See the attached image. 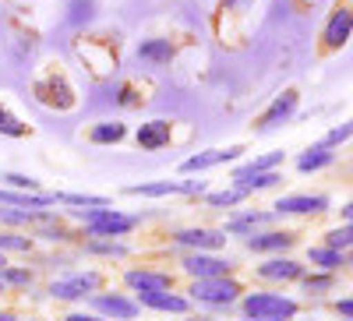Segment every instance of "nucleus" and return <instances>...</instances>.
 I'll list each match as a JSON object with an SVG mask.
<instances>
[{
  "instance_id": "1",
  "label": "nucleus",
  "mask_w": 353,
  "mask_h": 321,
  "mask_svg": "<svg viewBox=\"0 0 353 321\" xmlns=\"http://www.w3.org/2000/svg\"><path fill=\"white\" fill-rule=\"evenodd\" d=\"M28 96H32L43 110H50V113H71L81 103L78 85L71 81V74H68V68L61 61H46L32 74V81H28Z\"/></svg>"
},
{
  "instance_id": "2",
  "label": "nucleus",
  "mask_w": 353,
  "mask_h": 321,
  "mask_svg": "<svg viewBox=\"0 0 353 321\" xmlns=\"http://www.w3.org/2000/svg\"><path fill=\"white\" fill-rule=\"evenodd\" d=\"M71 219L81 222V237H110V240H124L141 226V216H128L113 205L103 209H71Z\"/></svg>"
},
{
  "instance_id": "3",
  "label": "nucleus",
  "mask_w": 353,
  "mask_h": 321,
  "mask_svg": "<svg viewBox=\"0 0 353 321\" xmlns=\"http://www.w3.org/2000/svg\"><path fill=\"white\" fill-rule=\"evenodd\" d=\"M244 321H293L301 314V300L286 293H269V289H254V293H241L237 300Z\"/></svg>"
},
{
  "instance_id": "4",
  "label": "nucleus",
  "mask_w": 353,
  "mask_h": 321,
  "mask_svg": "<svg viewBox=\"0 0 353 321\" xmlns=\"http://www.w3.org/2000/svg\"><path fill=\"white\" fill-rule=\"evenodd\" d=\"M74 53L81 56L85 71L92 74L96 81L113 78L117 68H121V50H117V39H110V36H78L74 39Z\"/></svg>"
},
{
  "instance_id": "5",
  "label": "nucleus",
  "mask_w": 353,
  "mask_h": 321,
  "mask_svg": "<svg viewBox=\"0 0 353 321\" xmlns=\"http://www.w3.org/2000/svg\"><path fill=\"white\" fill-rule=\"evenodd\" d=\"M244 293V286L233 279V276H209V279H191L188 286V300L201 304V307H212V311H230L237 307Z\"/></svg>"
},
{
  "instance_id": "6",
  "label": "nucleus",
  "mask_w": 353,
  "mask_h": 321,
  "mask_svg": "<svg viewBox=\"0 0 353 321\" xmlns=\"http://www.w3.org/2000/svg\"><path fill=\"white\" fill-rule=\"evenodd\" d=\"M96 289H103V272L96 269H78L64 279H53L46 286L50 300H61V304H78V300H88L96 293Z\"/></svg>"
},
{
  "instance_id": "7",
  "label": "nucleus",
  "mask_w": 353,
  "mask_h": 321,
  "mask_svg": "<svg viewBox=\"0 0 353 321\" xmlns=\"http://www.w3.org/2000/svg\"><path fill=\"white\" fill-rule=\"evenodd\" d=\"M350 32H353V11H350V0H336L325 25H321V43H318V53L329 56V53H339L346 43H350Z\"/></svg>"
},
{
  "instance_id": "8",
  "label": "nucleus",
  "mask_w": 353,
  "mask_h": 321,
  "mask_svg": "<svg viewBox=\"0 0 353 321\" xmlns=\"http://www.w3.org/2000/svg\"><path fill=\"white\" fill-rule=\"evenodd\" d=\"M244 244H248L251 254H290L301 244V233L286 229V226H261V229L248 233Z\"/></svg>"
},
{
  "instance_id": "9",
  "label": "nucleus",
  "mask_w": 353,
  "mask_h": 321,
  "mask_svg": "<svg viewBox=\"0 0 353 321\" xmlns=\"http://www.w3.org/2000/svg\"><path fill=\"white\" fill-rule=\"evenodd\" d=\"M297 106H301V92L290 85V89H283L279 96H272V103L254 116L251 127H254L258 134H261V131H276V127H283L286 121H293V116H297Z\"/></svg>"
},
{
  "instance_id": "10",
  "label": "nucleus",
  "mask_w": 353,
  "mask_h": 321,
  "mask_svg": "<svg viewBox=\"0 0 353 321\" xmlns=\"http://www.w3.org/2000/svg\"><path fill=\"white\" fill-rule=\"evenodd\" d=\"M96 314H103L106 321H138L141 318V307L131 293H113V289H96L92 297H88Z\"/></svg>"
},
{
  "instance_id": "11",
  "label": "nucleus",
  "mask_w": 353,
  "mask_h": 321,
  "mask_svg": "<svg viewBox=\"0 0 353 321\" xmlns=\"http://www.w3.org/2000/svg\"><path fill=\"white\" fill-rule=\"evenodd\" d=\"M181 272L191 279H209V276H233V261L219 258L216 251H188L181 258Z\"/></svg>"
},
{
  "instance_id": "12",
  "label": "nucleus",
  "mask_w": 353,
  "mask_h": 321,
  "mask_svg": "<svg viewBox=\"0 0 353 321\" xmlns=\"http://www.w3.org/2000/svg\"><path fill=\"white\" fill-rule=\"evenodd\" d=\"M304 272H307V265H301V261L290 258V254H272V258H265L261 265H254V276L261 282H276V286L297 282Z\"/></svg>"
},
{
  "instance_id": "13",
  "label": "nucleus",
  "mask_w": 353,
  "mask_h": 321,
  "mask_svg": "<svg viewBox=\"0 0 353 321\" xmlns=\"http://www.w3.org/2000/svg\"><path fill=\"white\" fill-rule=\"evenodd\" d=\"M248 149L244 145H226V149H205V152H194L181 163V173L184 177H194V173H205V169H216V166H230L237 163Z\"/></svg>"
},
{
  "instance_id": "14",
  "label": "nucleus",
  "mask_w": 353,
  "mask_h": 321,
  "mask_svg": "<svg viewBox=\"0 0 353 321\" xmlns=\"http://www.w3.org/2000/svg\"><path fill=\"white\" fill-rule=\"evenodd\" d=\"M329 209V194H283L276 198L272 216H325Z\"/></svg>"
},
{
  "instance_id": "15",
  "label": "nucleus",
  "mask_w": 353,
  "mask_h": 321,
  "mask_svg": "<svg viewBox=\"0 0 353 321\" xmlns=\"http://www.w3.org/2000/svg\"><path fill=\"white\" fill-rule=\"evenodd\" d=\"M128 198H170V194H205V180H152L124 187Z\"/></svg>"
},
{
  "instance_id": "16",
  "label": "nucleus",
  "mask_w": 353,
  "mask_h": 321,
  "mask_svg": "<svg viewBox=\"0 0 353 321\" xmlns=\"http://www.w3.org/2000/svg\"><path fill=\"white\" fill-rule=\"evenodd\" d=\"M226 240L230 237L216 226H188V229L173 233V244L184 251H219V247H226Z\"/></svg>"
},
{
  "instance_id": "17",
  "label": "nucleus",
  "mask_w": 353,
  "mask_h": 321,
  "mask_svg": "<svg viewBox=\"0 0 353 321\" xmlns=\"http://www.w3.org/2000/svg\"><path fill=\"white\" fill-rule=\"evenodd\" d=\"M134 145L141 152H163V149H170V145H173V121H166V116H152V121L138 124Z\"/></svg>"
},
{
  "instance_id": "18",
  "label": "nucleus",
  "mask_w": 353,
  "mask_h": 321,
  "mask_svg": "<svg viewBox=\"0 0 353 321\" xmlns=\"http://www.w3.org/2000/svg\"><path fill=\"white\" fill-rule=\"evenodd\" d=\"M124 286L131 293H159V289H173V276L163 269H124Z\"/></svg>"
},
{
  "instance_id": "19",
  "label": "nucleus",
  "mask_w": 353,
  "mask_h": 321,
  "mask_svg": "<svg viewBox=\"0 0 353 321\" xmlns=\"http://www.w3.org/2000/svg\"><path fill=\"white\" fill-rule=\"evenodd\" d=\"M134 56L145 64V68H170L176 61V43L170 36H149V39H141Z\"/></svg>"
},
{
  "instance_id": "20",
  "label": "nucleus",
  "mask_w": 353,
  "mask_h": 321,
  "mask_svg": "<svg viewBox=\"0 0 353 321\" xmlns=\"http://www.w3.org/2000/svg\"><path fill=\"white\" fill-rule=\"evenodd\" d=\"M138 307L159 311V314H191V300L176 289H159V293H134Z\"/></svg>"
},
{
  "instance_id": "21",
  "label": "nucleus",
  "mask_w": 353,
  "mask_h": 321,
  "mask_svg": "<svg viewBox=\"0 0 353 321\" xmlns=\"http://www.w3.org/2000/svg\"><path fill=\"white\" fill-rule=\"evenodd\" d=\"M230 184L241 187V191L251 198V194H261V191L279 187V184H283V173H279V169H258V173H233V169H230Z\"/></svg>"
},
{
  "instance_id": "22",
  "label": "nucleus",
  "mask_w": 353,
  "mask_h": 321,
  "mask_svg": "<svg viewBox=\"0 0 353 321\" xmlns=\"http://www.w3.org/2000/svg\"><path fill=\"white\" fill-rule=\"evenodd\" d=\"M307 265L318 269V272H346L350 265V251H336V247H325V244H318V247H307Z\"/></svg>"
},
{
  "instance_id": "23",
  "label": "nucleus",
  "mask_w": 353,
  "mask_h": 321,
  "mask_svg": "<svg viewBox=\"0 0 353 321\" xmlns=\"http://www.w3.org/2000/svg\"><path fill=\"white\" fill-rule=\"evenodd\" d=\"M113 103L121 110H141L149 103V85H141L138 78H124L113 85Z\"/></svg>"
},
{
  "instance_id": "24",
  "label": "nucleus",
  "mask_w": 353,
  "mask_h": 321,
  "mask_svg": "<svg viewBox=\"0 0 353 321\" xmlns=\"http://www.w3.org/2000/svg\"><path fill=\"white\" fill-rule=\"evenodd\" d=\"M269 222H272V212H265V209L254 212V209H251V212H237L233 219H226L223 233H226V237H248V233L269 226Z\"/></svg>"
},
{
  "instance_id": "25",
  "label": "nucleus",
  "mask_w": 353,
  "mask_h": 321,
  "mask_svg": "<svg viewBox=\"0 0 353 321\" xmlns=\"http://www.w3.org/2000/svg\"><path fill=\"white\" fill-rule=\"evenodd\" d=\"M128 124L124 121H99V124H92V127H88L85 131V141L88 145H99V149H103V145H121V141H128Z\"/></svg>"
},
{
  "instance_id": "26",
  "label": "nucleus",
  "mask_w": 353,
  "mask_h": 321,
  "mask_svg": "<svg viewBox=\"0 0 353 321\" xmlns=\"http://www.w3.org/2000/svg\"><path fill=\"white\" fill-rule=\"evenodd\" d=\"M332 163H336V149H329L325 141H318L297 156V173H318V169H329Z\"/></svg>"
},
{
  "instance_id": "27",
  "label": "nucleus",
  "mask_w": 353,
  "mask_h": 321,
  "mask_svg": "<svg viewBox=\"0 0 353 321\" xmlns=\"http://www.w3.org/2000/svg\"><path fill=\"white\" fill-rule=\"evenodd\" d=\"M297 282H301V289H304V297H325V293H332V289L339 286V276H336V272H318V269H311V272H304Z\"/></svg>"
},
{
  "instance_id": "28",
  "label": "nucleus",
  "mask_w": 353,
  "mask_h": 321,
  "mask_svg": "<svg viewBox=\"0 0 353 321\" xmlns=\"http://www.w3.org/2000/svg\"><path fill=\"white\" fill-rule=\"evenodd\" d=\"M0 134L4 138H14V141H21V138H32L36 134V127L25 121V116H18L8 103H0Z\"/></svg>"
},
{
  "instance_id": "29",
  "label": "nucleus",
  "mask_w": 353,
  "mask_h": 321,
  "mask_svg": "<svg viewBox=\"0 0 353 321\" xmlns=\"http://www.w3.org/2000/svg\"><path fill=\"white\" fill-rule=\"evenodd\" d=\"M81 254H88V258H128V244L110 240V237H88L81 244Z\"/></svg>"
},
{
  "instance_id": "30",
  "label": "nucleus",
  "mask_w": 353,
  "mask_h": 321,
  "mask_svg": "<svg viewBox=\"0 0 353 321\" xmlns=\"http://www.w3.org/2000/svg\"><path fill=\"white\" fill-rule=\"evenodd\" d=\"M36 237L21 229H0V254H32Z\"/></svg>"
},
{
  "instance_id": "31",
  "label": "nucleus",
  "mask_w": 353,
  "mask_h": 321,
  "mask_svg": "<svg viewBox=\"0 0 353 321\" xmlns=\"http://www.w3.org/2000/svg\"><path fill=\"white\" fill-rule=\"evenodd\" d=\"M53 201H57V205H71V209H103V205H113V201L103 198V194H68V191H53Z\"/></svg>"
},
{
  "instance_id": "32",
  "label": "nucleus",
  "mask_w": 353,
  "mask_h": 321,
  "mask_svg": "<svg viewBox=\"0 0 353 321\" xmlns=\"http://www.w3.org/2000/svg\"><path fill=\"white\" fill-rule=\"evenodd\" d=\"M0 279H4L8 293H11V289H28V286H32L36 282V272L28 269V265H11V261H8V265L0 269Z\"/></svg>"
},
{
  "instance_id": "33",
  "label": "nucleus",
  "mask_w": 353,
  "mask_h": 321,
  "mask_svg": "<svg viewBox=\"0 0 353 321\" xmlns=\"http://www.w3.org/2000/svg\"><path fill=\"white\" fill-rule=\"evenodd\" d=\"M286 163V152L283 149H272V152H265V156H258V159H251V163H244V166H233V173H258V169H279Z\"/></svg>"
},
{
  "instance_id": "34",
  "label": "nucleus",
  "mask_w": 353,
  "mask_h": 321,
  "mask_svg": "<svg viewBox=\"0 0 353 321\" xmlns=\"http://www.w3.org/2000/svg\"><path fill=\"white\" fill-rule=\"evenodd\" d=\"M244 198H248V194H244L241 187H233V184H230L226 191H212V194L205 191V201H209L212 209H237V205H241Z\"/></svg>"
},
{
  "instance_id": "35",
  "label": "nucleus",
  "mask_w": 353,
  "mask_h": 321,
  "mask_svg": "<svg viewBox=\"0 0 353 321\" xmlns=\"http://www.w3.org/2000/svg\"><path fill=\"white\" fill-rule=\"evenodd\" d=\"M0 184L14 191H43V184L36 177H28V173H0Z\"/></svg>"
},
{
  "instance_id": "36",
  "label": "nucleus",
  "mask_w": 353,
  "mask_h": 321,
  "mask_svg": "<svg viewBox=\"0 0 353 321\" xmlns=\"http://www.w3.org/2000/svg\"><path fill=\"white\" fill-rule=\"evenodd\" d=\"M321 244H325V247H336V251H350V244H353V229H350V222H343V226L329 229Z\"/></svg>"
},
{
  "instance_id": "37",
  "label": "nucleus",
  "mask_w": 353,
  "mask_h": 321,
  "mask_svg": "<svg viewBox=\"0 0 353 321\" xmlns=\"http://www.w3.org/2000/svg\"><path fill=\"white\" fill-rule=\"evenodd\" d=\"M248 11H251V0H219L216 18H223V14H248Z\"/></svg>"
},
{
  "instance_id": "38",
  "label": "nucleus",
  "mask_w": 353,
  "mask_h": 321,
  "mask_svg": "<svg viewBox=\"0 0 353 321\" xmlns=\"http://www.w3.org/2000/svg\"><path fill=\"white\" fill-rule=\"evenodd\" d=\"M321 141H325L329 145V149H339V145H346L350 141V124H339V127H332L325 138H321Z\"/></svg>"
},
{
  "instance_id": "39",
  "label": "nucleus",
  "mask_w": 353,
  "mask_h": 321,
  "mask_svg": "<svg viewBox=\"0 0 353 321\" xmlns=\"http://www.w3.org/2000/svg\"><path fill=\"white\" fill-rule=\"evenodd\" d=\"M332 311H336L343 321H350V318H353V300H350V297H339V300L332 304Z\"/></svg>"
},
{
  "instance_id": "40",
  "label": "nucleus",
  "mask_w": 353,
  "mask_h": 321,
  "mask_svg": "<svg viewBox=\"0 0 353 321\" xmlns=\"http://www.w3.org/2000/svg\"><path fill=\"white\" fill-rule=\"evenodd\" d=\"M64 321H106L103 314H96V311H71Z\"/></svg>"
},
{
  "instance_id": "41",
  "label": "nucleus",
  "mask_w": 353,
  "mask_h": 321,
  "mask_svg": "<svg viewBox=\"0 0 353 321\" xmlns=\"http://www.w3.org/2000/svg\"><path fill=\"white\" fill-rule=\"evenodd\" d=\"M339 216H343V222H350V216H353V205H350V201H346V205L339 209Z\"/></svg>"
},
{
  "instance_id": "42",
  "label": "nucleus",
  "mask_w": 353,
  "mask_h": 321,
  "mask_svg": "<svg viewBox=\"0 0 353 321\" xmlns=\"http://www.w3.org/2000/svg\"><path fill=\"white\" fill-rule=\"evenodd\" d=\"M188 321H216V318H209V314H188Z\"/></svg>"
},
{
  "instance_id": "43",
  "label": "nucleus",
  "mask_w": 353,
  "mask_h": 321,
  "mask_svg": "<svg viewBox=\"0 0 353 321\" xmlns=\"http://www.w3.org/2000/svg\"><path fill=\"white\" fill-rule=\"evenodd\" d=\"M18 314H11V311H0V321H14Z\"/></svg>"
},
{
  "instance_id": "44",
  "label": "nucleus",
  "mask_w": 353,
  "mask_h": 321,
  "mask_svg": "<svg viewBox=\"0 0 353 321\" xmlns=\"http://www.w3.org/2000/svg\"><path fill=\"white\" fill-rule=\"evenodd\" d=\"M8 265V254H0V269H4Z\"/></svg>"
},
{
  "instance_id": "45",
  "label": "nucleus",
  "mask_w": 353,
  "mask_h": 321,
  "mask_svg": "<svg viewBox=\"0 0 353 321\" xmlns=\"http://www.w3.org/2000/svg\"><path fill=\"white\" fill-rule=\"evenodd\" d=\"M14 321H43V318H14Z\"/></svg>"
},
{
  "instance_id": "46",
  "label": "nucleus",
  "mask_w": 353,
  "mask_h": 321,
  "mask_svg": "<svg viewBox=\"0 0 353 321\" xmlns=\"http://www.w3.org/2000/svg\"><path fill=\"white\" fill-rule=\"evenodd\" d=\"M0 293H8V286H4V279H0Z\"/></svg>"
},
{
  "instance_id": "47",
  "label": "nucleus",
  "mask_w": 353,
  "mask_h": 321,
  "mask_svg": "<svg viewBox=\"0 0 353 321\" xmlns=\"http://www.w3.org/2000/svg\"><path fill=\"white\" fill-rule=\"evenodd\" d=\"M293 321H297V318H293Z\"/></svg>"
}]
</instances>
